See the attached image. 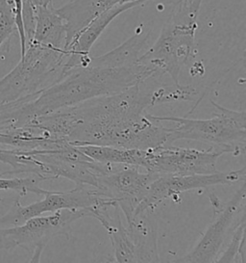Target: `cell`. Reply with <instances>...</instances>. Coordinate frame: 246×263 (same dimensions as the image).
<instances>
[{
    "label": "cell",
    "instance_id": "cell-1",
    "mask_svg": "<svg viewBox=\"0 0 246 263\" xmlns=\"http://www.w3.org/2000/svg\"><path fill=\"white\" fill-rule=\"evenodd\" d=\"M152 86L146 80L55 114L58 133L73 146L151 149L169 143L170 128L150 117Z\"/></svg>",
    "mask_w": 246,
    "mask_h": 263
},
{
    "label": "cell",
    "instance_id": "cell-2",
    "mask_svg": "<svg viewBox=\"0 0 246 263\" xmlns=\"http://www.w3.org/2000/svg\"><path fill=\"white\" fill-rule=\"evenodd\" d=\"M203 0H178L159 37L138 64L152 70L157 78L169 76L180 84V73L195 57L197 18Z\"/></svg>",
    "mask_w": 246,
    "mask_h": 263
},
{
    "label": "cell",
    "instance_id": "cell-3",
    "mask_svg": "<svg viewBox=\"0 0 246 263\" xmlns=\"http://www.w3.org/2000/svg\"><path fill=\"white\" fill-rule=\"evenodd\" d=\"M64 49L29 42L18 64L0 79V106L34 97L64 77Z\"/></svg>",
    "mask_w": 246,
    "mask_h": 263
},
{
    "label": "cell",
    "instance_id": "cell-4",
    "mask_svg": "<svg viewBox=\"0 0 246 263\" xmlns=\"http://www.w3.org/2000/svg\"><path fill=\"white\" fill-rule=\"evenodd\" d=\"M212 104L218 114L211 119H190L186 117H150L159 122H170L169 143L178 140L197 141L210 144L211 147L222 148L227 154L243 155L245 152V111L225 108L214 101Z\"/></svg>",
    "mask_w": 246,
    "mask_h": 263
},
{
    "label": "cell",
    "instance_id": "cell-5",
    "mask_svg": "<svg viewBox=\"0 0 246 263\" xmlns=\"http://www.w3.org/2000/svg\"><path fill=\"white\" fill-rule=\"evenodd\" d=\"M88 216H91L88 209H61L48 216L33 217L20 226L0 228V250L23 248L32 255L30 262H39L46 245L54 237H69L73 223Z\"/></svg>",
    "mask_w": 246,
    "mask_h": 263
},
{
    "label": "cell",
    "instance_id": "cell-6",
    "mask_svg": "<svg viewBox=\"0 0 246 263\" xmlns=\"http://www.w3.org/2000/svg\"><path fill=\"white\" fill-rule=\"evenodd\" d=\"M245 181H242V185L225 204L214 195L211 196L215 214L214 221L201 234L194 247L172 262H216L231 228L238 215L245 210Z\"/></svg>",
    "mask_w": 246,
    "mask_h": 263
},
{
    "label": "cell",
    "instance_id": "cell-7",
    "mask_svg": "<svg viewBox=\"0 0 246 263\" xmlns=\"http://www.w3.org/2000/svg\"><path fill=\"white\" fill-rule=\"evenodd\" d=\"M89 186L76 185L75 188L65 191H48L40 201L28 205H23L17 198L5 215L0 217V228L20 226L33 217L45 213H53L61 209H91L112 199L108 198L97 189Z\"/></svg>",
    "mask_w": 246,
    "mask_h": 263
},
{
    "label": "cell",
    "instance_id": "cell-8",
    "mask_svg": "<svg viewBox=\"0 0 246 263\" xmlns=\"http://www.w3.org/2000/svg\"><path fill=\"white\" fill-rule=\"evenodd\" d=\"M226 151L211 147L209 149L190 147H161L146 149L144 170L155 175H209L217 172L216 163Z\"/></svg>",
    "mask_w": 246,
    "mask_h": 263
},
{
    "label": "cell",
    "instance_id": "cell-9",
    "mask_svg": "<svg viewBox=\"0 0 246 263\" xmlns=\"http://www.w3.org/2000/svg\"><path fill=\"white\" fill-rule=\"evenodd\" d=\"M246 167L230 172H215L209 175H161L148 184L144 200L139 203L136 216L153 211L169 198L178 197L184 192L204 189L210 186L234 184L245 181Z\"/></svg>",
    "mask_w": 246,
    "mask_h": 263
},
{
    "label": "cell",
    "instance_id": "cell-10",
    "mask_svg": "<svg viewBox=\"0 0 246 263\" xmlns=\"http://www.w3.org/2000/svg\"><path fill=\"white\" fill-rule=\"evenodd\" d=\"M158 175L139 170V167L122 165L98 178L97 189L103 195L115 201L126 223L136 218V211L144 200L148 184Z\"/></svg>",
    "mask_w": 246,
    "mask_h": 263
},
{
    "label": "cell",
    "instance_id": "cell-11",
    "mask_svg": "<svg viewBox=\"0 0 246 263\" xmlns=\"http://www.w3.org/2000/svg\"><path fill=\"white\" fill-rule=\"evenodd\" d=\"M146 2L147 1L145 0H138L116 4L94 17L81 31L78 32L69 46L64 48L67 52V58L64 64V76L74 68L88 67L91 60V48L107 28L108 25L120 14L140 6Z\"/></svg>",
    "mask_w": 246,
    "mask_h": 263
},
{
    "label": "cell",
    "instance_id": "cell-12",
    "mask_svg": "<svg viewBox=\"0 0 246 263\" xmlns=\"http://www.w3.org/2000/svg\"><path fill=\"white\" fill-rule=\"evenodd\" d=\"M151 46L152 31L140 26L132 37L113 50L100 56H91L89 66L99 68L132 67L138 63Z\"/></svg>",
    "mask_w": 246,
    "mask_h": 263
},
{
    "label": "cell",
    "instance_id": "cell-13",
    "mask_svg": "<svg viewBox=\"0 0 246 263\" xmlns=\"http://www.w3.org/2000/svg\"><path fill=\"white\" fill-rule=\"evenodd\" d=\"M122 3V0H70L60 8L57 13L63 17L67 27V38L65 47L75 37L78 32L92 22L94 17L116 4Z\"/></svg>",
    "mask_w": 246,
    "mask_h": 263
},
{
    "label": "cell",
    "instance_id": "cell-14",
    "mask_svg": "<svg viewBox=\"0 0 246 263\" xmlns=\"http://www.w3.org/2000/svg\"><path fill=\"white\" fill-rule=\"evenodd\" d=\"M66 38L67 27L65 21L57 13L53 4L37 7L35 11L34 35L29 42L64 49Z\"/></svg>",
    "mask_w": 246,
    "mask_h": 263
},
{
    "label": "cell",
    "instance_id": "cell-15",
    "mask_svg": "<svg viewBox=\"0 0 246 263\" xmlns=\"http://www.w3.org/2000/svg\"><path fill=\"white\" fill-rule=\"evenodd\" d=\"M85 155L94 161L110 163L127 166H136L145 169L146 160V149L125 148L112 146H77Z\"/></svg>",
    "mask_w": 246,
    "mask_h": 263
},
{
    "label": "cell",
    "instance_id": "cell-16",
    "mask_svg": "<svg viewBox=\"0 0 246 263\" xmlns=\"http://www.w3.org/2000/svg\"><path fill=\"white\" fill-rule=\"evenodd\" d=\"M245 211H243L233 230L229 244L222 250L216 262H245Z\"/></svg>",
    "mask_w": 246,
    "mask_h": 263
},
{
    "label": "cell",
    "instance_id": "cell-17",
    "mask_svg": "<svg viewBox=\"0 0 246 263\" xmlns=\"http://www.w3.org/2000/svg\"><path fill=\"white\" fill-rule=\"evenodd\" d=\"M45 181L43 178L36 176H28L27 178H0V190L15 191L19 197L26 196L28 193L45 196L49 190L42 188L39 184Z\"/></svg>",
    "mask_w": 246,
    "mask_h": 263
},
{
    "label": "cell",
    "instance_id": "cell-18",
    "mask_svg": "<svg viewBox=\"0 0 246 263\" xmlns=\"http://www.w3.org/2000/svg\"><path fill=\"white\" fill-rule=\"evenodd\" d=\"M15 30L12 0H0V48Z\"/></svg>",
    "mask_w": 246,
    "mask_h": 263
},
{
    "label": "cell",
    "instance_id": "cell-19",
    "mask_svg": "<svg viewBox=\"0 0 246 263\" xmlns=\"http://www.w3.org/2000/svg\"><path fill=\"white\" fill-rule=\"evenodd\" d=\"M25 1L29 2L35 9L40 6H48L50 4H53L52 3L53 0H25Z\"/></svg>",
    "mask_w": 246,
    "mask_h": 263
},
{
    "label": "cell",
    "instance_id": "cell-20",
    "mask_svg": "<svg viewBox=\"0 0 246 263\" xmlns=\"http://www.w3.org/2000/svg\"><path fill=\"white\" fill-rule=\"evenodd\" d=\"M129 1H138V0H122V3H124V2H129ZM145 1H149V0H145Z\"/></svg>",
    "mask_w": 246,
    "mask_h": 263
},
{
    "label": "cell",
    "instance_id": "cell-21",
    "mask_svg": "<svg viewBox=\"0 0 246 263\" xmlns=\"http://www.w3.org/2000/svg\"><path fill=\"white\" fill-rule=\"evenodd\" d=\"M5 201H6L5 199H0V202H5Z\"/></svg>",
    "mask_w": 246,
    "mask_h": 263
}]
</instances>
